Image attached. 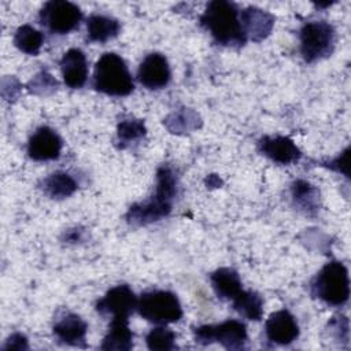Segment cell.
<instances>
[{
  "instance_id": "2",
  "label": "cell",
  "mask_w": 351,
  "mask_h": 351,
  "mask_svg": "<svg viewBox=\"0 0 351 351\" xmlns=\"http://www.w3.org/2000/svg\"><path fill=\"white\" fill-rule=\"evenodd\" d=\"M200 25L218 44L239 47L247 41L240 22V11L232 1H210L200 16Z\"/></svg>"
},
{
  "instance_id": "18",
  "label": "cell",
  "mask_w": 351,
  "mask_h": 351,
  "mask_svg": "<svg viewBox=\"0 0 351 351\" xmlns=\"http://www.w3.org/2000/svg\"><path fill=\"white\" fill-rule=\"evenodd\" d=\"M210 281L217 296L223 300H233L243 291L237 271L230 267L217 269L210 274Z\"/></svg>"
},
{
  "instance_id": "19",
  "label": "cell",
  "mask_w": 351,
  "mask_h": 351,
  "mask_svg": "<svg viewBox=\"0 0 351 351\" xmlns=\"http://www.w3.org/2000/svg\"><path fill=\"white\" fill-rule=\"evenodd\" d=\"M119 30L121 25L112 16L93 14L86 19V34L89 41L106 43L118 36Z\"/></svg>"
},
{
  "instance_id": "4",
  "label": "cell",
  "mask_w": 351,
  "mask_h": 351,
  "mask_svg": "<svg viewBox=\"0 0 351 351\" xmlns=\"http://www.w3.org/2000/svg\"><path fill=\"white\" fill-rule=\"evenodd\" d=\"M311 292L330 306H343L350 296L347 267L337 261L326 263L311 282Z\"/></svg>"
},
{
  "instance_id": "25",
  "label": "cell",
  "mask_w": 351,
  "mask_h": 351,
  "mask_svg": "<svg viewBox=\"0 0 351 351\" xmlns=\"http://www.w3.org/2000/svg\"><path fill=\"white\" fill-rule=\"evenodd\" d=\"M145 132L147 130L144 122L140 119H123L118 123L117 129L118 140L123 144L141 138L145 134Z\"/></svg>"
},
{
  "instance_id": "9",
  "label": "cell",
  "mask_w": 351,
  "mask_h": 351,
  "mask_svg": "<svg viewBox=\"0 0 351 351\" xmlns=\"http://www.w3.org/2000/svg\"><path fill=\"white\" fill-rule=\"evenodd\" d=\"M138 81L148 89L165 88L171 78V71L167 59L159 52L147 55L138 66Z\"/></svg>"
},
{
  "instance_id": "10",
  "label": "cell",
  "mask_w": 351,
  "mask_h": 351,
  "mask_svg": "<svg viewBox=\"0 0 351 351\" xmlns=\"http://www.w3.org/2000/svg\"><path fill=\"white\" fill-rule=\"evenodd\" d=\"M137 306V298L129 285H117L111 288L97 303L96 310L106 315L112 317H129Z\"/></svg>"
},
{
  "instance_id": "6",
  "label": "cell",
  "mask_w": 351,
  "mask_h": 351,
  "mask_svg": "<svg viewBox=\"0 0 351 351\" xmlns=\"http://www.w3.org/2000/svg\"><path fill=\"white\" fill-rule=\"evenodd\" d=\"M300 53L307 63L317 62L333 52L336 43L335 27L326 21H313L300 29Z\"/></svg>"
},
{
  "instance_id": "24",
  "label": "cell",
  "mask_w": 351,
  "mask_h": 351,
  "mask_svg": "<svg viewBox=\"0 0 351 351\" xmlns=\"http://www.w3.org/2000/svg\"><path fill=\"white\" fill-rule=\"evenodd\" d=\"M145 343L149 350H173L176 348V333L166 326H156L148 332Z\"/></svg>"
},
{
  "instance_id": "5",
  "label": "cell",
  "mask_w": 351,
  "mask_h": 351,
  "mask_svg": "<svg viewBox=\"0 0 351 351\" xmlns=\"http://www.w3.org/2000/svg\"><path fill=\"white\" fill-rule=\"evenodd\" d=\"M138 314L154 324H171L182 317V307L178 298L170 291L144 292L137 299Z\"/></svg>"
},
{
  "instance_id": "17",
  "label": "cell",
  "mask_w": 351,
  "mask_h": 351,
  "mask_svg": "<svg viewBox=\"0 0 351 351\" xmlns=\"http://www.w3.org/2000/svg\"><path fill=\"white\" fill-rule=\"evenodd\" d=\"M133 347V332L129 328V317H112L101 350L125 351Z\"/></svg>"
},
{
  "instance_id": "22",
  "label": "cell",
  "mask_w": 351,
  "mask_h": 351,
  "mask_svg": "<svg viewBox=\"0 0 351 351\" xmlns=\"http://www.w3.org/2000/svg\"><path fill=\"white\" fill-rule=\"evenodd\" d=\"M233 308L251 321H259L263 315V300L254 291H241L233 300Z\"/></svg>"
},
{
  "instance_id": "16",
  "label": "cell",
  "mask_w": 351,
  "mask_h": 351,
  "mask_svg": "<svg viewBox=\"0 0 351 351\" xmlns=\"http://www.w3.org/2000/svg\"><path fill=\"white\" fill-rule=\"evenodd\" d=\"M55 337L69 346H84L88 332L86 322L74 313L63 314L53 325Z\"/></svg>"
},
{
  "instance_id": "23",
  "label": "cell",
  "mask_w": 351,
  "mask_h": 351,
  "mask_svg": "<svg viewBox=\"0 0 351 351\" xmlns=\"http://www.w3.org/2000/svg\"><path fill=\"white\" fill-rule=\"evenodd\" d=\"M44 36L40 30L30 25H22L16 29L14 36L15 47L29 55H37L43 47Z\"/></svg>"
},
{
  "instance_id": "27",
  "label": "cell",
  "mask_w": 351,
  "mask_h": 351,
  "mask_svg": "<svg viewBox=\"0 0 351 351\" xmlns=\"http://www.w3.org/2000/svg\"><path fill=\"white\" fill-rule=\"evenodd\" d=\"M27 347L26 337L21 333H14L7 339L3 350H26Z\"/></svg>"
},
{
  "instance_id": "15",
  "label": "cell",
  "mask_w": 351,
  "mask_h": 351,
  "mask_svg": "<svg viewBox=\"0 0 351 351\" xmlns=\"http://www.w3.org/2000/svg\"><path fill=\"white\" fill-rule=\"evenodd\" d=\"M259 148L263 155L280 165L293 163L302 155L295 143L285 136H266L259 141Z\"/></svg>"
},
{
  "instance_id": "21",
  "label": "cell",
  "mask_w": 351,
  "mask_h": 351,
  "mask_svg": "<svg viewBox=\"0 0 351 351\" xmlns=\"http://www.w3.org/2000/svg\"><path fill=\"white\" fill-rule=\"evenodd\" d=\"M293 202L303 210L306 214L313 215L318 211L319 207V191L304 180H298L291 186Z\"/></svg>"
},
{
  "instance_id": "7",
  "label": "cell",
  "mask_w": 351,
  "mask_h": 351,
  "mask_svg": "<svg viewBox=\"0 0 351 351\" xmlns=\"http://www.w3.org/2000/svg\"><path fill=\"white\" fill-rule=\"evenodd\" d=\"M193 336L199 344L219 343L228 350H240L247 343V328L241 321L228 319L218 325H202L193 329Z\"/></svg>"
},
{
  "instance_id": "8",
  "label": "cell",
  "mask_w": 351,
  "mask_h": 351,
  "mask_svg": "<svg viewBox=\"0 0 351 351\" xmlns=\"http://www.w3.org/2000/svg\"><path fill=\"white\" fill-rule=\"evenodd\" d=\"M82 19L81 8L66 0L47 1L40 11L41 25L53 34H67L78 27Z\"/></svg>"
},
{
  "instance_id": "26",
  "label": "cell",
  "mask_w": 351,
  "mask_h": 351,
  "mask_svg": "<svg viewBox=\"0 0 351 351\" xmlns=\"http://www.w3.org/2000/svg\"><path fill=\"white\" fill-rule=\"evenodd\" d=\"M348 148H346L344 152H341L335 160L329 162V167L339 171V173H343L344 176H348Z\"/></svg>"
},
{
  "instance_id": "20",
  "label": "cell",
  "mask_w": 351,
  "mask_h": 351,
  "mask_svg": "<svg viewBox=\"0 0 351 351\" xmlns=\"http://www.w3.org/2000/svg\"><path fill=\"white\" fill-rule=\"evenodd\" d=\"M43 191L52 199H64L77 191V182L70 174L55 171L43 180Z\"/></svg>"
},
{
  "instance_id": "3",
  "label": "cell",
  "mask_w": 351,
  "mask_h": 351,
  "mask_svg": "<svg viewBox=\"0 0 351 351\" xmlns=\"http://www.w3.org/2000/svg\"><path fill=\"white\" fill-rule=\"evenodd\" d=\"M95 88L110 96H128L133 92L134 84L125 60L114 53H103L95 64Z\"/></svg>"
},
{
  "instance_id": "12",
  "label": "cell",
  "mask_w": 351,
  "mask_h": 351,
  "mask_svg": "<svg viewBox=\"0 0 351 351\" xmlns=\"http://www.w3.org/2000/svg\"><path fill=\"white\" fill-rule=\"evenodd\" d=\"M265 332L266 337L274 344L287 346L298 339L299 325L288 310H278L266 319Z\"/></svg>"
},
{
  "instance_id": "11",
  "label": "cell",
  "mask_w": 351,
  "mask_h": 351,
  "mask_svg": "<svg viewBox=\"0 0 351 351\" xmlns=\"http://www.w3.org/2000/svg\"><path fill=\"white\" fill-rule=\"evenodd\" d=\"M60 136L48 126L38 128L27 143V154L33 160H55L62 151Z\"/></svg>"
},
{
  "instance_id": "1",
  "label": "cell",
  "mask_w": 351,
  "mask_h": 351,
  "mask_svg": "<svg viewBox=\"0 0 351 351\" xmlns=\"http://www.w3.org/2000/svg\"><path fill=\"white\" fill-rule=\"evenodd\" d=\"M177 193V177L174 171L163 165L156 171V188L155 193L140 203L133 204L126 218L134 225H147L169 215L171 211V202Z\"/></svg>"
},
{
  "instance_id": "13",
  "label": "cell",
  "mask_w": 351,
  "mask_h": 351,
  "mask_svg": "<svg viewBox=\"0 0 351 351\" xmlns=\"http://www.w3.org/2000/svg\"><path fill=\"white\" fill-rule=\"evenodd\" d=\"M240 22L247 38L261 41L271 32L274 16L258 7H247L240 11Z\"/></svg>"
},
{
  "instance_id": "14",
  "label": "cell",
  "mask_w": 351,
  "mask_h": 351,
  "mask_svg": "<svg viewBox=\"0 0 351 351\" xmlns=\"http://www.w3.org/2000/svg\"><path fill=\"white\" fill-rule=\"evenodd\" d=\"M63 81L70 88H81L88 78V62L80 48H70L60 59Z\"/></svg>"
}]
</instances>
